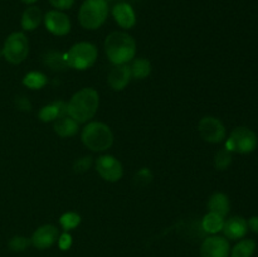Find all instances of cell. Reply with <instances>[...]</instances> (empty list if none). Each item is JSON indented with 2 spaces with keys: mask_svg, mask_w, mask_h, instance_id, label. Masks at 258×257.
Instances as JSON below:
<instances>
[{
  "mask_svg": "<svg viewBox=\"0 0 258 257\" xmlns=\"http://www.w3.org/2000/svg\"><path fill=\"white\" fill-rule=\"evenodd\" d=\"M100 106V95L92 87L77 91L68 102V115L78 123L88 122L96 115Z\"/></svg>",
  "mask_w": 258,
  "mask_h": 257,
  "instance_id": "cell-1",
  "label": "cell"
},
{
  "mask_svg": "<svg viewBox=\"0 0 258 257\" xmlns=\"http://www.w3.org/2000/svg\"><path fill=\"white\" fill-rule=\"evenodd\" d=\"M105 52L112 65H127L135 58L136 42L128 33L112 32L106 37Z\"/></svg>",
  "mask_w": 258,
  "mask_h": 257,
  "instance_id": "cell-2",
  "label": "cell"
},
{
  "mask_svg": "<svg viewBox=\"0 0 258 257\" xmlns=\"http://www.w3.org/2000/svg\"><path fill=\"white\" fill-rule=\"evenodd\" d=\"M81 140L90 150L106 151L112 146L113 133L106 123L92 121L82 128Z\"/></svg>",
  "mask_w": 258,
  "mask_h": 257,
  "instance_id": "cell-3",
  "label": "cell"
},
{
  "mask_svg": "<svg viewBox=\"0 0 258 257\" xmlns=\"http://www.w3.org/2000/svg\"><path fill=\"white\" fill-rule=\"evenodd\" d=\"M107 15V0H85L78 12V20L82 28L95 30L102 27Z\"/></svg>",
  "mask_w": 258,
  "mask_h": 257,
  "instance_id": "cell-4",
  "label": "cell"
},
{
  "mask_svg": "<svg viewBox=\"0 0 258 257\" xmlns=\"http://www.w3.org/2000/svg\"><path fill=\"white\" fill-rule=\"evenodd\" d=\"M97 57V48H96L95 44L90 42L76 43L66 53V59H67L68 67L77 71H85L92 67Z\"/></svg>",
  "mask_w": 258,
  "mask_h": 257,
  "instance_id": "cell-5",
  "label": "cell"
},
{
  "mask_svg": "<svg viewBox=\"0 0 258 257\" xmlns=\"http://www.w3.org/2000/svg\"><path fill=\"white\" fill-rule=\"evenodd\" d=\"M3 57L12 65H19L29 54V42L24 33L14 32L5 39L2 48Z\"/></svg>",
  "mask_w": 258,
  "mask_h": 257,
  "instance_id": "cell-6",
  "label": "cell"
},
{
  "mask_svg": "<svg viewBox=\"0 0 258 257\" xmlns=\"http://www.w3.org/2000/svg\"><path fill=\"white\" fill-rule=\"evenodd\" d=\"M258 139L254 131L251 128L239 126L231 133V136L226 143V149L229 151H236L239 154H249L256 150Z\"/></svg>",
  "mask_w": 258,
  "mask_h": 257,
  "instance_id": "cell-7",
  "label": "cell"
},
{
  "mask_svg": "<svg viewBox=\"0 0 258 257\" xmlns=\"http://www.w3.org/2000/svg\"><path fill=\"white\" fill-rule=\"evenodd\" d=\"M198 133L204 141L211 144H219L226 139L227 131L219 118L214 116H204L198 123Z\"/></svg>",
  "mask_w": 258,
  "mask_h": 257,
  "instance_id": "cell-8",
  "label": "cell"
},
{
  "mask_svg": "<svg viewBox=\"0 0 258 257\" xmlns=\"http://www.w3.org/2000/svg\"><path fill=\"white\" fill-rule=\"evenodd\" d=\"M96 170L98 175L106 181L115 183L123 175L122 164L112 155H102L96 160Z\"/></svg>",
  "mask_w": 258,
  "mask_h": 257,
  "instance_id": "cell-9",
  "label": "cell"
},
{
  "mask_svg": "<svg viewBox=\"0 0 258 257\" xmlns=\"http://www.w3.org/2000/svg\"><path fill=\"white\" fill-rule=\"evenodd\" d=\"M44 25L49 33L58 37L67 35L71 32V20L68 15L62 13L60 10H49L43 17Z\"/></svg>",
  "mask_w": 258,
  "mask_h": 257,
  "instance_id": "cell-10",
  "label": "cell"
},
{
  "mask_svg": "<svg viewBox=\"0 0 258 257\" xmlns=\"http://www.w3.org/2000/svg\"><path fill=\"white\" fill-rule=\"evenodd\" d=\"M229 242L224 237L212 236L204 239L201 247L202 257H228Z\"/></svg>",
  "mask_w": 258,
  "mask_h": 257,
  "instance_id": "cell-11",
  "label": "cell"
},
{
  "mask_svg": "<svg viewBox=\"0 0 258 257\" xmlns=\"http://www.w3.org/2000/svg\"><path fill=\"white\" fill-rule=\"evenodd\" d=\"M58 237H59V231L57 227L53 224H44L35 229L30 242L37 248L44 249L52 247L58 241Z\"/></svg>",
  "mask_w": 258,
  "mask_h": 257,
  "instance_id": "cell-12",
  "label": "cell"
},
{
  "mask_svg": "<svg viewBox=\"0 0 258 257\" xmlns=\"http://www.w3.org/2000/svg\"><path fill=\"white\" fill-rule=\"evenodd\" d=\"M131 70L127 65H117L110 71L107 76V83L113 91H122L130 83Z\"/></svg>",
  "mask_w": 258,
  "mask_h": 257,
  "instance_id": "cell-13",
  "label": "cell"
},
{
  "mask_svg": "<svg viewBox=\"0 0 258 257\" xmlns=\"http://www.w3.org/2000/svg\"><path fill=\"white\" fill-rule=\"evenodd\" d=\"M112 17L115 22L123 29H131L136 24V14L128 3H118L112 8Z\"/></svg>",
  "mask_w": 258,
  "mask_h": 257,
  "instance_id": "cell-14",
  "label": "cell"
},
{
  "mask_svg": "<svg viewBox=\"0 0 258 257\" xmlns=\"http://www.w3.org/2000/svg\"><path fill=\"white\" fill-rule=\"evenodd\" d=\"M223 233L229 239H239L244 237L248 232V224L243 217L234 216L224 221Z\"/></svg>",
  "mask_w": 258,
  "mask_h": 257,
  "instance_id": "cell-15",
  "label": "cell"
},
{
  "mask_svg": "<svg viewBox=\"0 0 258 257\" xmlns=\"http://www.w3.org/2000/svg\"><path fill=\"white\" fill-rule=\"evenodd\" d=\"M68 115V103L62 100L54 101V102L45 105L40 108L38 117L43 122H52L55 121L57 118L63 117V116Z\"/></svg>",
  "mask_w": 258,
  "mask_h": 257,
  "instance_id": "cell-16",
  "label": "cell"
},
{
  "mask_svg": "<svg viewBox=\"0 0 258 257\" xmlns=\"http://www.w3.org/2000/svg\"><path fill=\"white\" fill-rule=\"evenodd\" d=\"M229 208H231V203H229V198L227 197V194L217 191L209 197L208 211L212 213H217L224 218L229 213Z\"/></svg>",
  "mask_w": 258,
  "mask_h": 257,
  "instance_id": "cell-17",
  "label": "cell"
},
{
  "mask_svg": "<svg viewBox=\"0 0 258 257\" xmlns=\"http://www.w3.org/2000/svg\"><path fill=\"white\" fill-rule=\"evenodd\" d=\"M42 20V10L38 7H35V5H32V7H28L24 10V13L22 15V20H20V24H22V28L24 30L32 32V30L37 29L39 27Z\"/></svg>",
  "mask_w": 258,
  "mask_h": 257,
  "instance_id": "cell-18",
  "label": "cell"
},
{
  "mask_svg": "<svg viewBox=\"0 0 258 257\" xmlns=\"http://www.w3.org/2000/svg\"><path fill=\"white\" fill-rule=\"evenodd\" d=\"M54 133L60 138H71L75 136L78 131V122L73 120L70 115L63 116V117L57 118L54 121Z\"/></svg>",
  "mask_w": 258,
  "mask_h": 257,
  "instance_id": "cell-19",
  "label": "cell"
},
{
  "mask_svg": "<svg viewBox=\"0 0 258 257\" xmlns=\"http://www.w3.org/2000/svg\"><path fill=\"white\" fill-rule=\"evenodd\" d=\"M43 63L54 72H62L66 68H68L66 53L57 52V50H48L43 55Z\"/></svg>",
  "mask_w": 258,
  "mask_h": 257,
  "instance_id": "cell-20",
  "label": "cell"
},
{
  "mask_svg": "<svg viewBox=\"0 0 258 257\" xmlns=\"http://www.w3.org/2000/svg\"><path fill=\"white\" fill-rule=\"evenodd\" d=\"M223 226L224 218L217 213L208 212V213L203 217V219H202V228H203L204 232H207V233H218V232H221L222 229H223Z\"/></svg>",
  "mask_w": 258,
  "mask_h": 257,
  "instance_id": "cell-21",
  "label": "cell"
},
{
  "mask_svg": "<svg viewBox=\"0 0 258 257\" xmlns=\"http://www.w3.org/2000/svg\"><path fill=\"white\" fill-rule=\"evenodd\" d=\"M131 76L135 80H144L151 73V63L146 58H136L130 66Z\"/></svg>",
  "mask_w": 258,
  "mask_h": 257,
  "instance_id": "cell-22",
  "label": "cell"
},
{
  "mask_svg": "<svg viewBox=\"0 0 258 257\" xmlns=\"http://www.w3.org/2000/svg\"><path fill=\"white\" fill-rule=\"evenodd\" d=\"M48 83V78L44 73L38 72V71H32L27 73L23 78V85L30 90H40Z\"/></svg>",
  "mask_w": 258,
  "mask_h": 257,
  "instance_id": "cell-23",
  "label": "cell"
},
{
  "mask_svg": "<svg viewBox=\"0 0 258 257\" xmlns=\"http://www.w3.org/2000/svg\"><path fill=\"white\" fill-rule=\"evenodd\" d=\"M256 251V242L253 239H243L232 249V257H251Z\"/></svg>",
  "mask_w": 258,
  "mask_h": 257,
  "instance_id": "cell-24",
  "label": "cell"
},
{
  "mask_svg": "<svg viewBox=\"0 0 258 257\" xmlns=\"http://www.w3.org/2000/svg\"><path fill=\"white\" fill-rule=\"evenodd\" d=\"M81 223V216L76 212H66L60 216L59 218V224L64 232L71 231V229H75L78 224Z\"/></svg>",
  "mask_w": 258,
  "mask_h": 257,
  "instance_id": "cell-25",
  "label": "cell"
},
{
  "mask_svg": "<svg viewBox=\"0 0 258 257\" xmlns=\"http://www.w3.org/2000/svg\"><path fill=\"white\" fill-rule=\"evenodd\" d=\"M232 164V151L227 150L226 148L221 149L214 156V166L217 170H227Z\"/></svg>",
  "mask_w": 258,
  "mask_h": 257,
  "instance_id": "cell-26",
  "label": "cell"
},
{
  "mask_svg": "<svg viewBox=\"0 0 258 257\" xmlns=\"http://www.w3.org/2000/svg\"><path fill=\"white\" fill-rule=\"evenodd\" d=\"M92 164V156H82V158L77 159V160L73 163V171H75L76 174H83L87 170H90Z\"/></svg>",
  "mask_w": 258,
  "mask_h": 257,
  "instance_id": "cell-27",
  "label": "cell"
},
{
  "mask_svg": "<svg viewBox=\"0 0 258 257\" xmlns=\"http://www.w3.org/2000/svg\"><path fill=\"white\" fill-rule=\"evenodd\" d=\"M29 244H30L29 238L23 236H15L10 239L9 248L14 252H20V251H24L25 248H28Z\"/></svg>",
  "mask_w": 258,
  "mask_h": 257,
  "instance_id": "cell-28",
  "label": "cell"
},
{
  "mask_svg": "<svg viewBox=\"0 0 258 257\" xmlns=\"http://www.w3.org/2000/svg\"><path fill=\"white\" fill-rule=\"evenodd\" d=\"M134 179H135V184L138 186H145L153 180V173L148 168H143L136 173Z\"/></svg>",
  "mask_w": 258,
  "mask_h": 257,
  "instance_id": "cell-29",
  "label": "cell"
},
{
  "mask_svg": "<svg viewBox=\"0 0 258 257\" xmlns=\"http://www.w3.org/2000/svg\"><path fill=\"white\" fill-rule=\"evenodd\" d=\"M15 105H17L18 110L24 111V112H29V111H32V103H30L29 98L24 95H20L15 97Z\"/></svg>",
  "mask_w": 258,
  "mask_h": 257,
  "instance_id": "cell-30",
  "label": "cell"
},
{
  "mask_svg": "<svg viewBox=\"0 0 258 257\" xmlns=\"http://www.w3.org/2000/svg\"><path fill=\"white\" fill-rule=\"evenodd\" d=\"M49 4L57 10H67L73 7L75 0H49Z\"/></svg>",
  "mask_w": 258,
  "mask_h": 257,
  "instance_id": "cell-31",
  "label": "cell"
},
{
  "mask_svg": "<svg viewBox=\"0 0 258 257\" xmlns=\"http://www.w3.org/2000/svg\"><path fill=\"white\" fill-rule=\"evenodd\" d=\"M58 246H59V248L63 249V251L70 248V247L72 246V236H71L68 232L59 234V237H58Z\"/></svg>",
  "mask_w": 258,
  "mask_h": 257,
  "instance_id": "cell-32",
  "label": "cell"
},
{
  "mask_svg": "<svg viewBox=\"0 0 258 257\" xmlns=\"http://www.w3.org/2000/svg\"><path fill=\"white\" fill-rule=\"evenodd\" d=\"M248 224V228H251V231H253L254 233H258V216H253L249 218V221L247 222Z\"/></svg>",
  "mask_w": 258,
  "mask_h": 257,
  "instance_id": "cell-33",
  "label": "cell"
},
{
  "mask_svg": "<svg viewBox=\"0 0 258 257\" xmlns=\"http://www.w3.org/2000/svg\"><path fill=\"white\" fill-rule=\"evenodd\" d=\"M22 2L24 3V4L29 5V4H34V3L38 2V0H22Z\"/></svg>",
  "mask_w": 258,
  "mask_h": 257,
  "instance_id": "cell-34",
  "label": "cell"
},
{
  "mask_svg": "<svg viewBox=\"0 0 258 257\" xmlns=\"http://www.w3.org/2000/svg\"><path fill=\"white\" fill-rule=\"evenodd\" d=\"M2 55H3V50L0 49V57H2Z\"/></svg>",
  "mask_w": 258,
  "mask_h": 257,
  "instance_id": "cell-35",
  "label": "cell"
}]
</instances>
